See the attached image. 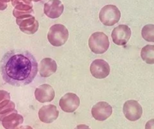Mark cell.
<instances>
[{"label": "cell", "instance_id": "obj_1", "mask_svg": "<svg viewBox=\"0 0 154 129\" xmlns=\"http://www.w3.org/2000/svg\"><path fill=\"white\" fill-rule=\"evenodd\" d=\"M38 69L35 57L24 50H11L0 61V72L4 81L15 87L30 84L36 76Z\"/></svg>", "mask_w": 154, "mask_h": 129}, {"label": "cell", "instance_id": "obj_2", "mask_svg": "<svg viewBox=\"0 0 154 129\" xmlns=\"http://www.w3.org/2000/svg\"><path fill=\"white\" fill-rule=\"evenodd\" d=\"M47 38L50 44L53 46H62L69 38V31L64 25L56 23L50 27L47 34Z\"/></svg>", "mask_w": 154, "mask_h": 129}, {"label": "cell", "instance_id": "obj_3", "mask_svg": "<svg viewBox=\"0 0 154 129\" xmlns=\"http://www.w3.org/2000/svg\"><path fill=\"white\" fill-rule=\"evenodd\" d=\"M88 46L94 54H103L109 47V38L103 32H94L88 39Z\"/></svg>", "mask_w": 154, "mask_h": 129}, {"label": "cell", "instance_id": "obj_4", "mask_svg": "<svg viewBox=\"0 0 154 129\" xmlns=\"http://www.w3.org/2000/svg\"><path fill=\"white\" fill-rule=\"evenodd\" d=\"M120 18V11L117 7L113 5H105L99 13V19L104 26H113L119 21Z\"/></svg>", "mask_w": 154, "mask_h": 129}, {"label": "cell", "instance_id": "obj_5", "mask_svg": "<svg viewBox=\"0 0 154 129\" xmlns=\"http://www.w3.org/2000/svg\"><path fill=\"white\" fill-rule=\"evenodd\" d=\"M131 35V29L128 26L120 24L115 27L111 33L112 41L114 44L119 46H123L127 44Z\"/></svg>", "mask_w": 154, "mask_h": 129}, {"label": "cell", "instance_id": "obj_6", "mask_svg": "<svg viewBox=\"0 0 154 129\" xmlns=\"http://www.w3.org/2000/svg\"><path fill=\"white\" fill-rule=\"evenodd\" d=\"M123 113L127 119L131 121H135L142 116L143 109L137 100H129L124 103Z\"/></svg>", "mask_w": 154, "mask_h": 129}, {"label": "cell", "instance_id": "obj_7", "mask_svg": "<svg viewBox=\"0 0 154 129\" xmlns=\"http://www.w3.org/2000/svg\"><path fill=\"white\" fill-rule=\"evenodd\" d=\"M90 72L94 78L101 79L105 78L109 75L110 67L106 60L103 59H96L90 66Z\"/></svg>", "mask_w": 154, "mask_h": 129}, {"label": "cell", "instance_id": "obj_8", "mask_svg": "<svg viewBox=\"0 0 154 129\" xmlns=\"http://www.w3.org/2000/svg\"><path fill=\"white\" fill-rule=\"evenodd\" d=\"M80 104L79 97L74 93H66L60 98L59 106L65 112H73Z\"/></svg>", "mask_w": 154, "mask_h": 129}, {"label": "cell", "instance_id": "obj_9", "mask_svg": "<svg viewBox=\"0 0 154 129\" xmlns=\"http://www.w3.org/2000/svg\"><path fill=\"white\" fill-rule=\"evenodd\" d=\"M112 106L104 101L98 102L91 109V115L97 121H105L112 115Z\"/></svg>", "mask_w": 154, "mask_h": 129}, {"label": "cell", "instance_id": "obj_10", "mask_svg": "<svg viewBox=\"0 0 154 129\" xmlns=\"http://www.w3.org/2000/svg\"><path fill=\"white\" fill-rule=\"evenodd\" d=\"M34 95L36 100L43 103L52 101L55 97V92L50 84H43L35 88Z\"/></svg>", "mask_w": 154, "mask_h": 129}, {"label": "cell", "instance_id": "obj_11", "mask_svg": "<svg viewBox=\"0 0 154 129\" xmlns=\"http://www.w3.org/2000/svg\"><path fill=\"white\" fill-rule=\"evenodd\" d=\"M63 10L64 6L60 0H49L44 5V14L51 19L58 18Z\"/></svg>", "mask_w": 154, "mask_h": 129}, {"label": "cell", "instance_id": "obj_12", "mask_svg": "<svg viewBox=\"0 0 154 129\" xmlns=\"http://www.w3.org/2000/svg\"><path fill=\"white\" fill-rule=\"evenodd\" d=\"M59 116V111L56 106L53 104H48L43 106L38 110V118L44 123L53 122Z\"/></svg>", "mask_w": 154, "mask_h": 129}, {"label": "cell", "instance_id": "obj_13", "mask_svg": "<svg viewBox=\"0 0 154 129\" xmlns=\"http://www.w3.org/2000/svg\"><path fill=\"white\" fill-rule=\"evenodd\" d=\"M39 75L41 77L47 78L51 76L57 71V65L54 60L51 57H46L41 60L39 64Z\"/></svg>", "mask_w": 154, "mask_h": 129}, {"label": "cell", "instance_id": "obj_14", "mask_svg": "<svg viewBox=\"0 0 154 129\" xmlns=\"http://www.w3.org/2000/svg\"><path fill=\"white\" fill-rule=\"evenodd\" d=\"M2 124L5 129H16L17 127L23 124V118L21 115L17 113V111H15L6 115L2 120Z\"/></svg>", "mask_w": 154, "mask_h": 129}, {"label": "cell", "instance_id": "obj_15", "mask_svg": "<svg viewBox=\"0 0 154 129\" xmlns=\"http://www.w3.org/2000/svg\"><path fill=\"white\" fill-rule=\"evenodd\" d=\"M142 60L148 64H154V45H146L140 51Z\"/></svg>", "mask_w": 154, "mask_h": 129}, {"label": "cell", "instance_id": "obj_16", "mask_svg": "<svg viewBox=\"0 0 154 129\" xmlns=\"http://www.w3.org/2000/svg\"><path fill=\"white\" fill-rule=\"evenodd\" d=\"M36 19L32 14H23L16 17V23L20 27H26L33 24Z\"/></svg>", "mask_w": 154, "mask_h": 129}, {"label": "cell", "instance_id": "obj_17", "mask_svg": "<svg viewBox=\"0 0 154 129\" xmlns=\"http://www.w3.org/2000/svg\"><path fill=\"white\" fill-rule=\"evenodd\" d=\"M141 35L146 41L154 42V24L145 25L142 28Z\"/></svg>", "mask_w": 154, "mask_h": 129}, {"label": "cell", "instance_id": "obj_18", "mask_svg": "<svg viewBox=\"0 0 154 129\" xmlns=\"http://www.w3.org/2000/svg\"><path fill=\"white\" fill-rule=\"evenodd\" d=\"M38 26H39L38 22L36 20L33 24L26 26V27H20V29L21 32H24V33L28 34V35H32V34L35 33L37 32V30L38 29Z\"/></svg>", "mask_w": 154, "mask_h": 129}, {"label": "cell", "instance_id": "obj_19", "mask_svg": "<svg viewBox=\"0 0 154 129\" xmlns=\"http://www.w3.org/2000/svg\"><path fill=\"white\" fill-rule=\"evenodd\" d=\"M33 5L32 4H17L14 6V9L17 11H30L32 9Z\"/></svg>", "mask_w": 154, "mask_h": 129}, {"label": "cell", "instance_id": "obj_20", "mask_svg": "<svg viewBox=\"0 0 154 129\" xmlns=\"http://www.w3.org/2000/svg\"><path fill=\"white\" fill-rule=\"evenodd\" d=\"M8 99H11L9 93L5 90H0V103Z\"/></svg>", "mask_w": 154, "mask_h": 129}, {"label": "cell", "instance_id": "obj_21", "mask_svg": "<svg viewBox=\"0 0 154 129\" xmlns=\"http://www.w3.org/2000/svg\"><path fill=\"white\" fill-rule=\"evenodd\" d=\"M32 0H11V5L15 6L17 4H32Z\"/></svg>", "mask_w": 154, "mask_h": 129}, {"label": "cell", "instance_id": "obj_22", "mask_svg": "<svg viewBox=\"0 0 154 129\" xmlns=\"http://www.w3.org/2000/svg\"><path fill=\"white\" fill-rule=\"evenodd\" d=\"M145 129H154V118L150 119L146 123Z\"/></svg>", "mask_w": 154, "mask_h": 129}, {"label": "cell", "instance_id": "obj_23", "mask_svg": "<svg viewBox=\"0 0 154 129\" xmlns=\"http://www.w3.org/2000/svg\"><path fill=\"white\" fill-rule=\"evenodd\" d=\"M74 129H91V128H90L88 125H86V124H82L77 125Z\"/></svg>", "mask_w": 154, "mask_h": 129}, {"label": "cell", "instance_id": "obj_24", "mask_svg": "<svg viewBox=\"0 0 154 129\" xmlns=\"http://www.w3.org/2000/svg\"><path fill=\"white\" fill-rule=\"evenodd\" d=\"M16 129H33L31 126L29 125H22V126H19L17 127Z\"/></svg>", "mask_w": 154, "mask_h": 129}, {"label": "cell", "instance_id": "obj_25", "mask_svg": "<svg viewBox=\"0 0 154 129\" xmlns=\"http://www.w3.org/2000/svg\"><path fill=\"white\" fill-rule=\"evenodd\" d=\"M32 1H33V2H40L41 0H32Z\"/></svg>", "mask_w": 154, "mask_h": 129}]
</instances>
